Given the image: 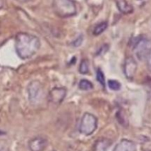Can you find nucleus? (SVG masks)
Wrapping results in <instances>:
<instances>
[{
    "mask_svg": "<svg viewBox=\"0 0 151 151\" xmlns=\"http://www.w3.org/2000/svg\"><path fill=\"white\" fill-rule=\"evenodd\" d=\"M17 1H18V2H21V3H24V2H29L30 0H17Z\"/></svg>",
    "mask_w": 151,
    "mask_h": 151,
    "instance_id": "20",
    "label": "nucleus"
},
{
    "mask_svg": "<svg viewBox=\"0 0 151 151\" xmlns=\"http://www.w3.org/2000/svg\"><path fill=\"white\" fill-rule=\"evenodd\" d=\"M150 42L145 37L138 38L133 45V52L139 60L146 59L147 55L150 50Z\"/></svg>",
    "mask_w": 151,
    "mask_h": 151,
    "instance_id": "5",
    "label": "nucleus"
},
{
    "mask_svg": "<svg viewBox=\"0 0 151 151\" xmlns=\"http://www.w3.org/2000/svg\"><path fill=\"white\" fill-rule=\"evenodd\" d=\"M107 27H108V23H107V22H102L98 24L94 27L93 33L95 36H99V35L101 34L107 28Z\"/></svg>",
    "mask_w": 151,
    "mask_h": 151,
    "instance_id": "12",
    "label": "nucleus"
},
{
    "mask_svg": "<svg viewBox=\"0 0 151 151\" xmlns=\"http://www.w3.org/2000/svg\"><path fill=\"white\" fill-rule=\"evenodd\" d=\"M116 6L119 11L124 14H131L133 11V8L126 0H116Z\"/></svg>",
    "mask_w": 151,
    "mask_h": 151,
    "instance_id": "11",
    "label": "nucleus"
},
{
    "mask_svg": "<svg viewBox=\"0 0 151 151\" xmlns=\"http://www.w3.org/2000/svg\"><path fill=\"white\" fill-rule=\"evenodd\" d=\"M108 87L110 89L113 90V91H119L121 89V84L118 82V81L116 80H109L108 81Z\"/></svg>",
    "mask_w": 151,
    "mask_h": 151,
    "instance_id": "15",
    "label": "nucleus"
},
{
    "mask_svg": "<svg viewBox=\"0 0 151 151\" xmlns=\"http://www.w3.org/2000/svg\"><path fill=\"white\" fill-rule=\"evenodd\" d=\"M110 145H111V141L110 139L105 138L98 139L94 144L93 151H107Z\"/></svg>",
    "mask_w": 151,
    "mask_h": 151,
    "instance_id": "10",
    "label": "nucleus"
},
{
    "mask_svg": "<svg viewBox=\"0 0 151 151\" xmlns=\"http://www.w3.org/2000/svg\"><path fill=\"white\" fill-rule=\"evenodd\" d=\"M113 151H136V145L132 141L122 139L116 145Z\"/></svg>",
    "mask_w": 151,
    "mask_h": 151,
    "instance_id": "9",
    "label": "nucleus"
},
{
    "mask_svg": "<svg viewBox=\"0 0 151 151\" xmlns=\"http://www.w3.org/2000/svg\"><path fill=\"white\" fill-rule=\"evenodd\" d=\"M4 134H5V133L4 131H2V130H0V135H4Z\"/></svg>",
    "mask_w": 151,
    "mask_h": 151,
    "instance_id": "21",
    "label": "nucleus"
},
{
    "mask_svg": "<svg viewBox=\"0 0 151 151\" xmlns=\"http://www.w3.org/2000/svg\"><path fill=\"white\" fill-rule=\"evenodd\" d=\"M82 41H83V36H79V37L72 42V45L74 46V47H79L82 45Z\"/></svg>",
    "mask_w": 151,
    "mask_h": 151,
    "instance_id": "17",
    "label": "nucleus"
},
{
    "mask_svg": "<svg viewBox=\"0 0 151 151\" xmlns=\"http://www.w3.org/2000/svg\"><path fill=\"white\" fill-rule=\"evenodd\" d=\"M138 65L134 59L131 56L127 57L124 60L123 65V70L126 78L128 79H133L137 71Z\"/></svg>",
    "mask_w": 151,
    "mask_h": 151,
    "instance_id": "6",
    "label": "nucleus"
},
{
    "mask_svg": "<svg viewBox=\"0 0 151 151\" xmlns=\"http://www.w3.org/2000/svg\"><path fill=\"white\" fill-rule=\"evenodd\" d=\"M0 151H8V145L4 141H0Z\"/></svg>",
    "mask_w": 151,
    "mask_h": 151,
    "instance_id": "19",
    "label": "nucleus"
},
{
    "mask_svg": "<svg viewBox=\"0 0 151 151\" xmlns=\"http://www.w3.org/2000/svg\"><path fill=\"white\" fill-rule=\"evenodd\" d=\"M97 124L98 120L96 117L90 113H85L81 119L79 132L85 136H90L96 130Z\"/></svg>",
    "mask_w": 151,
    "mask_h": 151,
    "instance_id": "4",
    "label": "nucleus"
},
{
    "mask_svg": "<svg viewBox=\"0 0 151 151\" xmlns=\"http://www.w3.org/2000/svg\"><path fill=\"white\" fill-rule=\"evenodd\" d=\"M30 151H43L47 146V139L42 136H36L30 140L28 143Z\"/></svg>",
    "mask_w": 151,
    "mask_h": 151,
    "instance_id": "8",
    "label": "nucleus"
},
{
    "mask_svg": "<svg viewBox=\"0 0 151 151\" xmlns=\"http://www.w3.org/2000/svg\"><path fill=\"white\" fill-rule=\"evenodd\" d=\"M67 90L64 88H54L49 93V99L54 104H60L65 99Z\"/></svg>",
    "mask_w": 151,
    "mask_h": 151,
    "instance_id": "7",
    "label": "nucleus"
},
{
    "mask_svg": "<svg viewBox=\"0 0 151 151\" xmlns=\"http://www.w3.org/2000/svg\"><path fill=\"white\" fill-rule=\"evenodd\" d=\"M79 87L82 91H90V90H92L93 88V84L87 79L81 80L79 83Z\"/></svg>",
    "mask_w": 151,
    "mask_h": 151,
    "instance_id": "13",
    "label": "nucleus"
},
{
    "mask_svg": "<svg viewBox=\"0 0 151 151\" xmlns=\"http://www.w3.org/2000/svg\"><path fill=\"white\" fill-rule=\"evenodd\" d=\"M55 13L62 18L70 17L76 14V7L73 0H53Z\"/></svg>",
    "mask_w": 151,
    "mask_h": 151,
    "instance_id": "2",
    "label": "nucleus"
},
{
    "mask_svg": "<svg viewBox=\"0 0 151 151\" xmlns=\"http://www.w3.org/2000/svg\"><path fill=\"white\" fill-rule=\"evenodd\" d=\"M90 71L89 62L87 59H83L79 65V72L82 74L88 73Z\"/></svg>",
    "mask_w": 151,
    "mask_h": 151,
    "instance_id": "14",
    "label": "nucleus"
},
{
    "mask_svg": "<svg viewBox=\"0 0 151 151\" xmlns=\"http://www.w3.org/2000/svg\"><path fill=\"white\" fill-rule=\"evenodd\" d=\"M27 93L29 101L32 104H40L45 99V89L42 84L38 80L32 81L27 87Z\"/></svg>",
    "mask_w": 151,
    "mask_h": 151,
    "instance_id": "3",
    "label": "nucleus"
},
{
    "mask_svg": "<svg viewBox=\"0 0 151 151\" xmlns=\"http://www.w3.org/2000/svg\"><path fill=\"white\" fill-rule=\"evenodd\" d=\"M16 51L21 59H27L34 56L40 48L37 36L27 33H19L16 36Z\"/></svg>",
    "mask_w": 151,
    "mask_h": 151,
    "instance_id": "1",
    "label": "nucleus"
},
{
    "mask_svg": "<svg viewBox=\"0 0 151 151\" xmlns=\"http://www.w3.org/2000/svg\"><path fill=\"white\" fill-rule=\"evenodd\" d=\"M146 62H147V67L148 70L151 72V49L149 51L148 54L146 56Z\"/></svg>",
    "mask_w": 151,
    "mask_h": 151,
    "instance_id": "18",
    "label": "nucleus"
},
{
    "mask_svg": "<svg viewBox=\"0 0 151 151\" xmlns=\"http://www.w3.org/2000/svg\"><path fill=\"white\" fill-rule=\"evenodd\" d=\"M96 79L97 81H98L103 87L105 86V76H104V73H103V72L101 71V69L97 70Z\"/></svg>",
    "mask_w": 151,
    "mask_h": 151,
    "instance_id": "16",
    "label": "nucleus"
}]
</instances>
